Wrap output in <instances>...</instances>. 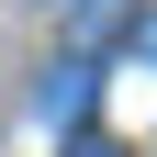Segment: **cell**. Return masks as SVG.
<instances>
[{"label": "cell", "instance_id": "3", "mask_svg": "<svg viewBox=\"0 0 157 157\" xmlns=\"http://www.w3.org/2000/svg\"><path fill=\"white\" fill-rule=\"evenodd\" d=\"M67 157H124V146H112V135H78V146H67Z\"/></svg>", "mask_w": 157, "mask_h": 157}, {"label": "cell", "instance_id": "2", "mask_svg": "<svg viewBox=\"0 0 157 157\" xmlns=\"http://www.w3.org/2000/svg\"><path fill=\"white\" fill-rule=\"evenodd\" d=\"M124 23H135L124 0H67V34H78V45H112V34H124Z\"/></svg>", "mask_w": 157, "mask_h": 157}, {"label": "cell", "instance_id": "1", "mask_svg": "<svg viewBox=\"0 0 157 157\" xmlns=\"http://www.w3.org/2000/svg\"><path fill=\"white\" fill-rule=\"evenodd\" d=\"M45 112H67V124L90 112V56H56L45 67Z\"/></svg>", "mask_w": 157, "mask_h": 157}, {"label": "cell", "instance_id": "4", "mask_svg": "<svg viewBox=\"0 0 157 157\" xmlns=\"http://www.w3.org/2000/svg\"><path fill=\"white\" fill-rule=\"evenodd\" d=\"M135 45H146V56H157V11H146V23H135Z\"/></svg>", "mask_w": 157, "mask_h": 157}]
</instances>
